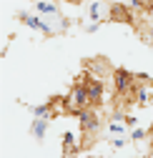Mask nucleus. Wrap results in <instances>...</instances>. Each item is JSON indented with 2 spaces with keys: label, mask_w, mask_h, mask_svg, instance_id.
Segmentation results:
<instances>
[{
  "label": "nucleus",
  "mask_w": 153,
  "mask_h": 158,
  "mask_svg": "<svg viewBox=\"0 0 153 158\" xmlns=\"http://www.w3.org/2000/svg\"><path fill=\"white\" fill-rule=\"evenodd\" d=\"M65 103H68V113L70 115H81L85 110H90V98H88V88L83 83H73V88L65 95Z\"/></svg>",
  "instance_id": "nucleus-1"
},
{
  "label": "nucleus",
  "mask_w": 153,
  "mask_h": 158,
  "mask_svg": "<svg viewBox=\"0 0 153 158\" xmlns=\"http://www.w3.org/2000/svg\"><path fill=\"white\" fill-rule=\"evenodd\" d=\"M78 123H81V133L85 135V141H88V135H95L101 131V115H98L95 108H90V110L78 115Z\"/></svg>",
  "instance_id": "nucleus-2"
},
{
  "label": "nucleus",
  "mask_w": 153,
  "mask_h": 158,
  "mask_svg": "<svg viewBox=\"0 0 153 158\" xmlns=\"http://www.w3.org/2000/svg\"><path fill=\"white\" fill-rule=\"evenodd\" d=\"M88 20L90 23H105V20H110V3L105 5V3H90L88 5Z\"/></svg>",
  "instance_id": "nucleus-3"
},
{
  "label": "nucleus",
  "mask_w": 153,
  "mask_h": 158,
  "mask_svg": "<svg viewBox=\"0 0 153 158\" xmlns=\"http://www.w3.org/2000/svg\"><path fill=\"white\" fill-rule=\"evenodd\" d=\"M88 88V98H90V106H101L103 103V98H105V83L103 81H95V78H90V81L85 83Z\"/></svg>",
  "instance_id": "nucleus-4"
},
{
  "label": "nucleus",
  "mask_w": 153,
  "mask_h": 158,
  "mask_svg": "<svg viewBox=\"0 0 153 158\" xmlns=\"http://www.w3.org/2000/svg\"><path fill=\"white\" fill-rule=\"evenodd\" d=\"M110 20H116V23H133L136 15L130 13L128 3H110Z\"/></svg>",
  "instance_id": "nucleus-5"
},
{
  "label": "nucleus",
  "mask_w": 153,
  "mask_h": 158,
  "mask_svg": "<svg viewBox=\"0 0 153 158\" xmlns=\"http://www.w3.org/2000/svg\"><path fill=\"white\" fill-rule=\"evenodd\" d=\"M78 151H81L78 135H75L73 131H65V133H63V156H65V158H73Z\"/></svg>",
  "instance_id": "nucleus-6"
},
{
  "label": "nucleus",
  "mask_w": 153,
  "mask_h": 158,
  "mask_svg": "<svg viewBox=\"0 0 153 158\" xmlns=\"http://www.w3.org/2000/svg\"><path fill=\"white\" fill-rule=\"evenodd\" d=\"M48 126H50V121H40V118H35V121L30 123V133L35 135V141H43V138H45Z\"/></svg>",
  "instance_id": "nucleus-7"
},
{
  "label": "nucleus",
  "mask_w": 153,
  "mask_h": 158,
  "mask_svg": "<svg viewBox=\"0 0 153 158\" xmlns=\"http://www.w3.org/2000/svg\"><path fill=\"white\" fill-rule=\"evenodd\" d=\"M151 90L146 88V85H141V83H136V90H133V101H136L138 106H148L151 103Z\"/></svg>",
  "instance_id": "nucleus-8"
},
{
  "label": "nucleus",
  "mask_w": 153,
  "mask_h": 158,
  "mask_svg": "<svg viewBox=\"0 0 153 158\" xmlns=\"http://www.w3.org/2000/svg\"><path fill=\"white\" fill-rule=\"evenodd\" d=\"M35 10L38 13H43V15H53V18H58V20H60V8L58 5H55V3H35Z\"/></svg>",
  "instance_id": "nucleus-9"
},
{
  "label": "nucleus",
  "mask_w": 153,
  "mask_h": 158,
  "mask_svg": "<svg viewBox=\"0 0 153 158\" xmlns=\"http://www.w3.org/2000/svg\"><path fill=\"white\" fill-rule=\"evenodd\" d=\"M30 110H33L35 118H40V121H50V118H53V110H50L48 103H43V106H33Z\"/></svg>",
  "instance_id": "nucleus-10"
},
{
  "label": "nucleus",
  "mask_w": 153,
  "mask_h": 158,
  "mask_svg": "<svg viewBox=\"0 0 153 158\" xmlns=\"http://www.w3.org/2000/svg\"><path fill=\"white\" fill-rule=\"evenodd\" d=\"M20 20L28 25V28H35V30H43V20L38 15H30V13H20Z\"/></svg>",
  "instance_id": "nucleus-11"
},
{
  "label": "nucleus",
  "mask_w": 153,
  "mask_h": 158,
  "mask_svg": "<svg viewBox=\"0 0 153 158\" xmlns=\"http://www.w3.org/2000/svg\"><path fill=\"white\" fill-rule=\"evenodd\" d=\"M146 135H148V133H146L143 128H136V131L130 133V141H136V143H141V141H146Z\"/></svg>",
  "instance_id": "nucleus-12"
},
{
  "label": "nucleus",
  "mask_w": 153,
  "mask_h": 158,
  "mask_svg": "<svg viewBox=\"0 0 153 158\" xmlns=\"http://www.w3.org/2000/svg\"><path fill=\"white\" fill-rule=\"evenodd\" d=\"M126 143H128L126 138H110V146H113V148H123Z\"/></svg>",
  "instance_id": "nucleus-13"
},
{
  "label": "nucleus",
  "mask_w": 153,
  "mask_h": 158,
  "mask_svg": "<svg viewBox=\"0 0 153 158\" xmlns=\"http://www.w3.org/2000/svg\"><path fill=\"white\" fill-rule=\"evenodd\" d=\"M136 126V115H126V128H133Z\"/></svg>",
  "instance_id": "nucleus-14"
},
{
  "label": "nucleus",
  "mask_w": 153,
  "mask_h": 158,
  "mask_svg": "<svg viewBox=\"0 0 153 158\" xmlns=\"http://www.w3.org/2000/svg\"><path fill=\"white\" fill-rule=\"evenodd\" d=\"M143 40H146L148 45H153V25H151V30L146 33V38H143Z\"/></svg>",
  "instance_id": "nucleus-15"
},
{
  "label": "nucleus",
  "mask_w": 153,
  "mask_h": 158,
  "mask_svg": "<svg viewBox=\"0 0 153 158\" xmlns=\"http://www.w3.org/2000/svg\"><path fill=\"white\" fill-rule=\"evenodd\" d=\"M98 28H101L98 23H88V25H85V30H88V33H95V30H98Z\"/></svg>",
  "instance_id": "nucleus-16"
},
{
  "label": "nucleus",
  "mask_w": 153,
  "mask_h": 158,
  "mask_svg": "<svg viewBox=\"0 0 153 158\" xmlns=\"http://www.w3.org/2000/svg\"><path fill=\"white\" fill-rule=\"evenodd\" d=\"M151 158H153V146H151Z\"/></svg>",
  "instance_id": "nucleus-17"
}]
</instances>
